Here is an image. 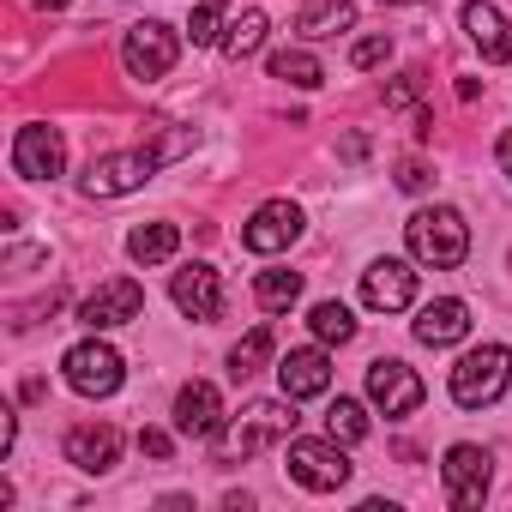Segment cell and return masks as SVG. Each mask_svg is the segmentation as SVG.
<instances>
[{"mask_svg":"<svg viewBox=\"0 0 512 512\" xmlns=\"http://www.w3.org/2000/svg\"><path fill=\"white\" fill-rule=\"evenodd\" d=\"M296 440V398H253L241 416H229L217 434H211V464H247L272 446H290Z\"/></svg>","mask_w":512,"mask_h":512,"instance_id":"1","label":"cell"},{"mask_svg":"<svg viewBox=\"0 0 512 512\" xmlns=\"http://www.w3.org/2000/svg\"><path fill=\"white\" fill-rule=\"evenodd\" d=\"M404 247L416 266H434V272H458L470 260V223L464 211L452 205H422L410 223H404Z\"/></svg>","mask_w":512,"mask_h":512,"instance_id":"2","label":"cell"},{"mask_svg":"<svg viewBox=\"0 0 512 512\" xmlns=\"http://www.w3.org/2000/svg\"><path fill=\"white\" fill-rule=\"evenodd\" d=\"M446 386H452V404H458V410H488V404L512 386V350H506V344H476V350H464V356L452 362Z\"/></svg>","mask_w":512,"mask_h":512,"instance_id":"3","label":"cell"},{"mask_svg":"<svg viewBox=\"0 0 512 512\" xmlns=\"http://www.w3.org/2000/svg\"><path fill=\"white\" fill-rule=\"evenodd\" d=\"M169 157L151 145V151H109V157H91V169L79 175V187L91 193V199H127V193H139L157 169H163Z\"/></svg>","mask_w":512,"mask_h":512,"instance_id":"4","label":"cell"},{"mask_svg":"<svg viewBox=\"0 0 512 512\" xmlns=\"http://www.w3.org/2000/svg\"><path fill=\"white\" fill-rule=\"evenodd\" d=\"M284 458H290V476H296L308 494H338V488L350 482V470H356L338 434H326V440H290Z\"/></svg>","mask_w":512,"mask_h":512,"instance_id":"5","label":"cell"},{"mask_svg":"<svg viewBox=\"0 0 512 512\" xmlns=\"http://www.w3.org/2000/svg\"><path fill=\"white\" fill-rule=\"evenodd\" d=\"M61 374H67V386H73L79 398H109V392H121L127 362H121V350H115V344L85 338V344H73V350L61 356Z\"/></svg>","mask_w":512,"mask_h":512,"instance_id":"6","label":"cell"},{"mask_svg":"<svg viewBox=\"0 0 512 512\" xmlns=\"http://www.w3.org/2000/svg\"><path fill=\"white\" fill-rule=\"evenodd\" d=\"M440 482H446L452 512H476V506L488 500V488H494V458H488L482 446L458 440V446H446V458H440Z\"/></svg>","mask_w":512,"mask_h":512,"instance_id":"7","label":"cell"},{"mask_svg":"<svg viewBox=\"0 0 512 512\" xmlns=\"http://www.w3.org/2000/svg\"><path fill=\"white\" fill-rule=\"evenodd\" d=\"M175 61H181V43H175V31L169 25H157V19H145V25H133L127 37H121V67L133 73V79H163V73H175Z\"/></svg>","mask_w":512,"mask_h":512,"instance_id":"8","label":"cell"},{"mask_svg":"<svg viewBox=\"0 0 512 512\" xmlns=\"http://www.w3.org/2000/svg\"><path fill=\"white\" fill-rule=\"evenodd\" d=\"M422 398H428V386H422V374H416L410 362L380 356V362L368 368V404H374L380 416H410V410H422Z\"/></svg>","mask_w":512,"mask_h":512,"instance_id":"9","label":"cell"},{"mask_svg":"<svg viewBox=\"0 0 512 512\" xmlns=\"http://www.w3.org/2000/svg\"><path fill=\"white\" fill-rule=\"evenodd\" d=\"M290 241H302V205H296V199H266L260 211L241 223V247L260 253V260L284 253Z\"/></svg>","mask_w":512,"mask_h":512,"instance_id":"10","label":"cell"},{"mask_svg":"<svg viewBox=\"0 0 512 512\" xmlns=\"http://www.w3.org/2000/svg\"><path fill=\"white\" fill-rule=\"evenodd\" d=\"M79 320H85L91 332L133 326V320H145V290H139L133 278H109V284H97V290L79 302Z\"/></svg>","mask_w":512,"mask_h":512,"instance_id":"11","label":"cell"},{"mask_svg":"<svg viewBox=\"0 0 512 512\" xmlns=\"http://www.w3.org/2000/svg\"><path fill=\"white\" fill-rule=\"evenodd\" d=\"M169 302H175L187 320H199V326L223 320V278H217V266H205V260L181 266V272L169 278Z\"/></svg>","mask_w":512,"mask_h":512,"instance_id":"12","label":"cell"},{"mask_svg":"<svg viewBox=\"0 0 512 512\" xmlns=\"http://www.w3.org/2000/svg\"><path fill=\"white\" fill-rule=\"evenodd\" d=\"M13 169H19L25 181H55V175L67 169V139H61L55 127H43V121L19 127V139H13Z\"/></svg>","mask_w":512,"mask_h":512,"instance_id":"13","label":"cell"},{"mask_svg":"<svg viewBox=\"0 0 512 512\" xmlns=\"http://www.w3.org/2000/svg\"><path fill=\"white\" fill-rule=\"evenodd\" d=\"M416 302V272H410V260H374L368 272H362V308H374V314H398V308H410Z\"/></svg>","mask_w":512,"mask_h":512,"instance_id":"14","label":"cell"},{"mask_svg":"<svg viewBox=\"0 0 512 512\" xmlns=\"http://www.w3.org/2000/svg\"><path fill=\"white\" fill-rule=\"evenodd\" d=\"M61 452H67V464H79L85 476H109V470L121 464V428H109V422H79V428H67Z\"/></svg>","mask_w":512,"mask_h":512,"instance_id":"15","label":"cell"},{"mask_svg":"<svg viewBox=\"0 0 512 512\" xmlns=\"http://www.w3.org/2000/svg\"><path fill=\"white\" fill-rule=\"evenodd\" d=\"M278 386H284V398H326L332 392V356H326V344H308V350H290L284 362H278Z\"/></svg>","mask_w":512,"mask_h":512,"instance_id":"16","label":"cell"},{"mask_svg":"<svg viewBox=\"0 0 512 512\" xmlns=\"http://www.w3.org/2000/svg\"><path fill=\"white\" fill-rule=\"evenodd\" d=\"M217 428H223V398H217V386H211V380H187V386L175 392V434L211 440Z\"/></svg>","mask_w":512,"mask_h":512,"instance_id":"17","label":"cell"},{"mask_svg":"<svg viewBox=\"0 0 512 512\" xmlns=\"http://www.w3.org/2000/svg\"><path fill=\"white\" fill-rule=\"evenodd\" d=\"M464 31H470V43L482 49V61H494V67H506L512 61V19L494 7V0H464Z\"/></svg>","mask_w":512,"mask_h":512,"instance_id":"18","label":"cell"},{"mask_svg":"<svg viewBox=\"0 0 512 512\" xmlns=\"http://www.w3.org/2000/svg\"><path fill=\"white\" fill-rule=\"evenodd\" d=\"M416 344H428V350H446V344H458V338H470V308L458 302V296H440V302H428L422 314H416Z\"/></svg>","mask_w":512,"mask_h":512,"instance_id":"19","label":"cell"},{"mask_svg":"<svg viewBox=\"0 0 512 512\" xmlns=\"http://www.w3.org/2000/svg\"><path fill=\"white\" fill-rule=\"evenodd\" d=\"M127 253H133V266H169L181 253V229L175 223H139L127 235Z\"/></svg>","mask_w":512,"mask_h":512,"instance_id":"20","label":"cell"},{"mask_svg":"<svg viewBox=\"0 0 512 512\" xmlns=\"http://www.w3.org/2000/svg\"><path fill=\"white\" fill-rule=\"evenodd\" d=\"M266 31H272V19H266L260 7H241V13H235V19L223 25V43H217V49H223L229 61H247V55H260Z\"/></svg>","mask_w":512,"mask_h":512,"instance_id":"21","label":"cell"},{"mask_svg":"<svg viewBox=\"0 0 512 512\" xmlns=\"http://www.w3.org/2000/svg\"><path fill=\"white\" fill-rule=\"evenodd\" d=\"M296 31H302L308 43L338 37V31H356V7H350V0H314V7L296 13Z\"/></svg>","mask_w":512,"mask_h":512,"instance_id":"22","label":"cell"},{"mask_svg":"<svg viewBox=\"0 0 512 512\" xmlns=\"http://www.w3.org/2000/svg\"><path fill=\"white\" fill-rule=\"evenodd\" d=\"M266 73H272V79H284V85H296V91H314V85H326V67H320V55H308V49H278V55L266 61Z\"/></svg>","mask_w":512,"mask_h":512,"instance_id":"23","label":"cell"},{"mask_svg":"<svg viewBox=\"0 0 512 512\" xmlns=\"http://www.w3.org/2000/svg\"><path fill=\"white\" fill-rule=\"evenodd\" d=\"M253 302L266 314H290L302 302V272H260L253 278Z\"/></svg>","mask_w":512,"mask_h":512,"instance_id":"24","label":"cell"},{"mask_svg":"<svg viewBox=\"0 0 512 512\" xmlns=\"http://www.w3.org/2000/svg\"><path fill=\"white\" fill-rule=\"evenodd\" d=\"M272 350H278V332H272V326H253V332H247V338L229 350V374H235V380L260 374V368L272 362Z\"/></svg>","mask_w":512,"mask_h":512,"instance_id":"25","label":"cell"},{"mask_svg":"<svg viewBox=\"0 0 512 512\" xmlns=\"http://www.w3.org/2000/svg\"><path fill=\"white\" fill-rule=\"evenodd\" d=\"M308 332H314L320 344H350V338H356V314H350L344 302H314V308H308Z\"/></svg>","mask_w":512,"mask_h":512,"instance_id":"26","label":"cell"},{"mask_svg":"<svg viewBox=\"0 0 512 512\" xmlns=\"http://www.w3.org/2000/svg\"><path fill=\"white\" fill-rule=\"evenodd\" d=\"M326 434H338L344 446H356V440H368V410H362L356 398H338V404L326 410Z\"/></svg>","mask_w":512,"mask_h":512,"instance_id":"27","label":"cell"},{"mask_svg":"<svg viewBox=\"0 0 512 512\" xmlns=\"http://www.w3.org/2000/svg\"><path fill=\"white\" fill-rule=\"evenodd\" d=\"M223 13H229V0H199V7H193V19H187V37H193V49H211V43H223Z\"/></svg>","mask_w":512,"mask_h":512,"instance_id":"28","label":"cell"},{"mask_svg":"<svg viewBox=\"0 0 512 512\" xmlns=\"http://www.w3.org/2000/svg\"><path fill=\"white\" fill-rule=\"evenodd\" d=\"M392 61V37H362L356 49H350V67L356 73H368V67H386Z\"/></svg>","mask_w":512,"mask_h":512,"instance_id":"29","label":"cell"},{"mask_svg":"<svg viewBox=\"0 0 512 512\" xmlns=\"http://www.w3.org/2000/svg\"><path fill=\"white\" fill-rule=\"evenodd\" d=\"M139 452H145V458H157V464H169L175 434H163V428H139Z\"/></svg>","mask_w":512,"mask_h":512,"instance_id":"30","label":"cell"},{"mask_svg":"<svg viewBox=\"0 0 512 512\" xmlns=\"http://www.w3.org/2000/svg\"><path fill=\"white\" fill-rule=\"evenodd\" d=\"M428 181H434V175H428V163H416V157H404V163H398V187H404V193H422Z\"/></svg>","mask_w":512,"mask_h":512,"instance_id":"31","label":"cell"},{"mask_svg":"<svg viewBox=\"0 0 512 512\" xmlns=\"http://www.w3.org/2000/svg\"><path fill=\"white\" fill-rule=\"evenodd\" d=\"M410 103H416V73H410V79H398V85L386 91V109H410Z\"/></svg>","mask_w":512,"mask_h":512,"instance_id":"32","label":"cell"},{"mask_svg":"<svg viewBox=\"0 0 512 512\" xmlns=\"http://www.w3.org/2000/svg\"><path fill=\"white\" fill-rule=\"evenodd\" d=\"M500 169H506V175H512V133H506V139H500Z\"/></svg>","mask_w":512,"mask_h":512,"instance_id":"33","label":"cell"},{"mask_svg":"<svg viewBox=\"0 0 512 512\" xmlns=\"http://www.w3.org/2000/svg\"><path fill=\"white\" fill-rule=\"evenodd\" d=\"M31 7H43V13H61V7H73V0H31Z\"/></svg>","mask_w":512,"mask_h":512,"instance_id":"34","label":"cell"},{"mask_svg":"<svg viewBox=\"0 0 512 512\" xmlns=\"http://www.w3.org/2000/svg\"><path fill=\"white\" fill-rule=\"evenodd\" d=\"M386 7H422V0H386Z\"/></svg>","mask_w":512,"mask_h":512,"instance_id":"35","label":"cell"}]
</instances>
